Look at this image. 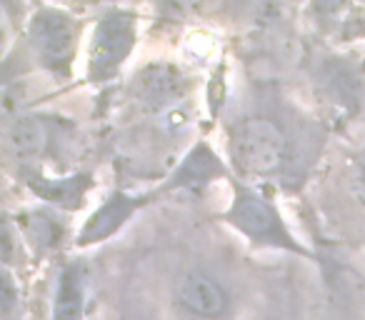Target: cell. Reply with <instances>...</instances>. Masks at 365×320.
Listing matches in <instances>:
<instances>
[{"instance_id":"obj_1","label":"cell","mask_w":365,"mask_h":320,"mask_svg":"<svg viewBox=\"0 0 365 320\" xmlns=\"http://www.w3.org/2000/svg\"><path fill=\"white\" fill-rule=\"evenodd\" d=\"M225 220L258 245H270V248L305 253V250L295 243L293 235L288 233V228H285L280 213L273 208V203L250 188H238L228 213H225Z\"/></svg>"},{"instance_id":"obj_2","label":"cell","mask_w":365,"mask_h":320,"mask_svg":"<svg viewBox=\"0 0 365 320\" xmlns=\"http://www.w3.org/2000/svg\"><path fill=\"white\" fill-rule=\"evenodd\" d=\"M230 153L240 170L250 175H270L285 158V138L278 125L265 118H248L235 125L230 135Z\"/></svg>"},{"instance_id":"obj_3","label":"cell","mask_w":365,"mask_h":320,"mask_svg":"<svg viewBox=\"0 0 365 320\" xmlns=\"http://www.w3.org/2000/svg\"><path fill=\"white\" fill-rule=\"evenodd\" d=\"M135 43V21L123 11H113L98 23L93 33L91 56H88V76L91 81H106L115 76Z\"/></svg>"},{"instance_id":"obj_4","label":"cell","mask_w":365,"mask_h":320,"mask_svg":"<svg viewBox=\"0 0 365 320\" xmlns=\"http://www.w3.org/2000/svg\"><path fill=\"white\" fill-rule=\"evenodd\" d=\"M31 43L48 68L61 71L76 51V23L56 8H43L31 21Z\"/></svg>"},{"instance_id":"obj_5","label":"cell","mask_w":365,"mask_h":320,"mask_svg":"<svg viewBox=\"0 0 365 320\" xmlns=\"http://www.w3.org/2000/svg\"><path fill=\"white\" fill-rule=\"evenodd\" d=\"M182 310H188L195 318H220L228 310V293L205 273H188L182 275L175 293Z\"/></svg>"},{"instance_id":"obj_6","label":"cell","mask_w":365,"mask_h":320,"mask_svg":"<svg viewBox=\"0 0 365 320\" xmlns=\"http://www.w3.org/2000/svg\"><path fill=\"white\" fill-rule=\"evenodd\" d=\"M140 205H143L140 198H130V195H123V193L110 195V198L88 218L86 228L78 235V243L91 245V243H101V240L110 238L120 225H125V220L130 218Z\"/></svg>"},{"instance_id":"obj_7","label":"cell","mask_w":365,"mask_h":320,"mask_svg":"<svg viewBox=\"0 0 365 320\" xmlns=\"http://www.w3.org/2000/svg\"><path fill=\"white\" fill-rule=\"evenodd\" d=\"M83 315H86V275L83 268L71 265L58 280L53 320H83Z\"/></svg>"},{"instance_id":"obj_8","label":"cell","mask_w":365,"mask_h":320,"mask_svg":"<svg viewBox=\"0 0 365 320\" xmlns=\"http://www.w3.org/2000/svg\"><path fill=\"white\" fill-rule=\"evenodd\" d=\"M138 96L143 100L150 103H163L170 100V98L180 96L182 91V78L175 68L165 66V63H155V66H148L145 71L138 76Z\"/></svg>"},{"instance_id":"obj_9","label":"cell","mask_w":365,"mask_h":320,"mask_svg":"<svg viewBox=\"0 0 365 320\" xmlns=\"http://www.w3.org/2000/svg\"><path fill=\"white\" fill-rule=\"evenodd\" d=\"M223 173V165L218 163V158L210 153L208 145H198L190 153L182 165L175 170V175L170 178L168 188H175V185H193V183H208L210 178Z\"/></svg>"},{"instance_id":"obj_10","label":"cell","mask_w":365,"mask_h":320,"mask_svg":"<svg viewBox=\"0 0 365 320\" xmlns=\"http://www.w3.org/2000/svg\"><path fill=\"white\" fill-rule=\"evenodd\" d=\"M8 145L16 158H36L46 145V130L36 118H21L8 133Z\"/></svg>"},{"instance_id":"obj_11","label":"cell","mask_w":365,"mask_h":320,"mask_svg":"<svg viewBox=\"0 0 365 320\" xmlns=\"http://www.w3.org/2000/svg\"><path fill=\"white\" fill-rule=\"evenodd\" d=\"M83 185L78 178L73 180H63L61 185L58 183H41V185H33L36 188V193L46 195L48 200H56V203H68V200L78 198V195H83Z\"/></svg>"},{"instance_id":"obj_12","label":"cell","mask_w":365,"mask_h":320,"mask_svg":"<svg viewBox=\"0 0 365 320\" xmlns=\"http://www.w3.org/2000/svg\"><path fill=\"white\" fill-rule=\"evenodd\" d=\"M225 3H228V0H198V6L208 8V11H220Z\"/></svg>"},{"instance_id":"obj_13","label":"cell","mask_w":365,"mask_h":320,"mask_svg":"<svg viewBox=\"0 0 365 320\" xmlns=\"http://www.w3.org/2000/svg\"><path fill=\"white\" fill-rule=\"evenodd\" d=\"M81 3H98V0H81Z\"/></svg>"},{"instance_id":"obj_14","label":"cell","mask_w":365,"mask_h":320,"mask_svg":"<svg viewBox=\"0 0 365 320\" xmlns=\"http://www.w3.org/2000/svg\"><path fill=\"white\" fill-rule=\"evenodd\" d=\"M363 170H365V155H363Z\"/></svg>"}]
</instances>
